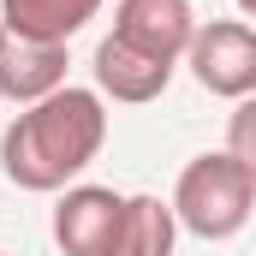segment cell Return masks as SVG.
<instances>
[{
  "label": "cell",
  "instance_id": "obj_12",
  "mask_svg": "<svg viewBox=\"0 0 256 256\" xmlns=\"http://www.w3.org/2000/svg\"><path fill=\"white\" fill-rule=\"evenodd\" d=\"M0 256H6V250H0Z\"/></svg>",
  "mask_w": 256,
  "mask_h": 256
},
{
  "label": "cell",
  "instance_id": "obj_6",
  "mask_svg": "<svg viewBox=\"0 0 256 256\" xmlns=\"http://www.w3.org/2000/svg\"><path fill=\"white\" fill-rule=\"evenodd\" d=\"M54 90H66V48L18 36V30L0 24V96L18 102V108H36Z\"/></svg>",
  "mask_w": 256,
  "mask_h": 256
},
{
  "label": "cell",
  "instance_id": "obj_8",
  "mask_svg": "<svg viewBox=\"0 0 256 256\" xmlns=\"http://www.w3.org/2000/svg\"><path fill=\"white\" fill-rule=\"evenodd\" d=\"M102 12V0H0V24L36 42H72L90 18Z\"/></svg>",
  "mask_w": 256,
  "mask_h": 256
},
{
  "label": "cell",
  "instance_id": "obj_9",
  "mask_svg": "<svg viewBox=\"0 0 256 256\" xmlns=\"http://www.w3.org/2000/svg\"><path fill=\"white\" fill-rule=\"evenodd\" d=\"M179 244V214L161 196H126V226L114 256H173Z\"/></svg>",
  "mask_w": 256,
  "mask_h": 256
},
{
  "label": "cell",
  "instance_id": "obj_1",
  "mask_svg": "<svg viewBox=\"0 0 256 256\" xmlns=\"http://www.w3.org/2000/svg\"><path fill=\"white\" fill-rule=\"evenodd\" d=\"M108 143V108L96 90L66 84L48 102L24 108L0 137V167L18 191H66Z\"/></svg>",
  "mask_w": 256,
  "mask_h": 256
},
{
  "label": "cell",
  "instance_id": "obj_7",
  "mask_svg": "<svg viewBox=\"0 0 256 256\" xmlns=\"http://www.w3.org/2000/svg\"><path fill=\"white\" fill-rule=\"evenodd\" d=\"M167 84H173V66L167 60L131 48V42H120V36H102V48H96V90H102V96L143 108V102H155Z\"/></svg>",
  "mask_w": 256,
  "mask_h": 256
},
{
  "label": "cell",
  "instance_id": "obj_5",
  "mask_svg": "<svg viewBox=\"0 0 256 256\" xmlns=\"http://www.w3.org/2000/svg\"><path fill=\"white\" fill-rule=\"evenodd\" d=\"M114 36L167 66H179L191 54L196 12H191V0H120L114 6Z\"/></svg>",
  "mask_w": 256,
  "mask_h": 256
},
{
  "label": "cell",
  "instance_id": "obj_2",
  "mask_svg": "<svg viewBox=\"0 0 256 256\" xmlns=\"http://www.w3.org/2000/svg\"><path fill=\"white\" fill-rule=\"evenodd\" d=\"M250 208H256V179L226 155V149L185 161V173H179V185H173V214H179V226L196 232V238H208V244L244 232Z\"/></svg>",
  "mask_w": 256,
  "mask_h": 256
},
{
  "label": "cell",
  "instance_id": "obj_10",
  "mask_svg": "<svg viewBox=\"0 0 256 256\" xmlns=\"http://www.w3.org/2000/svg\"><path fill=\"white\" fill-rule=\"evenodd\" d=\"M226 155L256 179V96H244L232 108V120H226Z\"/></svg>",
  "mask_w": 256,
  "mask_h": 256
},
{
  "label": "cell",
  "instance_id": "obj_4",
  "mask_svg": "<svg viewBox=\"0 0 256 256\" xmlns=\"http://www.w3.org/2000/svg\"><path fill=\"white\" fill-rule=\"evenodd\" d=\"M126 226V196L108 185H72L54 202V244L66 256H114Z\"/></svg>",
  "mask_w": 256,
  "mask_h": 256
},
{
  "label": "cell",
  "instance_id": "obj_3",
  "mask_svg": "<svg viewBox=\"0 0 256 256\" xmlns=\"http://www.w3.org/2000/svg\"><path fill=\"white\" fill-rule=\"evenodd\" d=\"M191 78L208 96H226V102H244L256 96V24L244 18H214L191 36Z\"/></svg>",
  "mask_w": 256,
  "mask_h": 256
},
{
  "label": "cell",
  "instance_id": "obj_11",
  "mask_svg": "<svg viewBox=\"0 0 256 256\" xmlns=\"http://www.w3.org/2000/svg\"><path fill=\"white\" fill-rule=\"evenodd\" d=\"M238 12H244V18H256V0H238Z\"/></svg>",
  "mask_w": 256,
  "mask_h": 256
}]
</instances>
